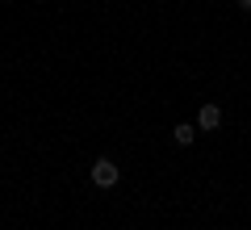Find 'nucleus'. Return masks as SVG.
<instances>
[{
  "mask_svg": "<svg viewBox=\"0 0 251 230\" xmlns=\"http://www.w3.org/2000/svg\"><path fill=\"white\" fill-rule=\"evenodd\" d=\"M117 180H122V168H117L113 159H97L92 163V184L97 188H113Z\"/></svg>",
  "mask_w": 251,
  "mask_h": 230,
  "instance_id": "obj_1",
  "label": "nucleus"
},
{
  "mask_svg": "<svg viewBox=\"0 0 251 230\" xmlns=\"http://www.w3.org/2000/svg\"><path fill=\"white\" fill-rule=\"evenodd\" d=\"M197 126H201V130H218V126H222V109H218V105H201V113H197Z\"/></svg>",
  "mask_w": 251,
  "mask_h": 230,
  "instance_id": "obj_2",
  "label": "nucleus"
},
{
  "mask_svg": "<svg viewBox=\"0 0 251 230\" xmlns=\"http://www.w3.org/2000/svg\"><path fill=\"white\" fill-rule=\"evenodd\" d=\"M172 138H176L180 147H193V138H197V126H176V130H172Z\"/></svg>",
  "mask_w": 251,
  "mask_h": 230,
  "instance_id": "obj_3",
  "label": "nucleus"
},
{
  "mask_svg": "<svg viewBox=\"0 0 251 230\" xmlns=\"http://www.w3.org/2000/svg\"><path fill=\"white\" fill-rule=\"evenodd\" d=\"M239 9H251V0H239Z\"/></svg>",
  "mask_w": 251,
  "mask_h": 230,
  "instance_id": "obj_4",
  "label": "nucleus"
}]
</instances>
